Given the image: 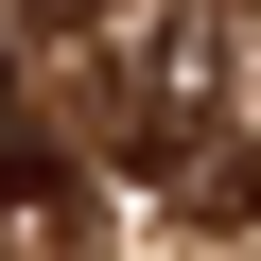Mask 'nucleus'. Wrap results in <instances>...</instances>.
<instances>
[{"instance_id":"f257e3e1","label":"nucleus","mask_w":261,"mask_h":261,"mask_svg":"<svg viewBox=\"0 0 261 261\" xmlns=\"http://www.w3.org/2000/svg\"><path fill=\"white\" fill-rule=\"evenodd\" d=\"M122 140H140V174H174V192L226 157V140H209V18H174V35L140 53V105H122Z\"/></svg>"},{"instance_id":"f03ea898","label":"nucleus","mask_w":261,"mask_h":261,"mask_svg":"<svg viewBox=\"0 0 261 261\" xmlns=\"http://www.w3.org/2000/svg\"><path fill=\"white\" fill-rule=\"evenodd\" d=\"M53 226H70V192H53V174H18V157H0V261H53Z\"/></svg>"},{"instance_id":"7ed1b4c3","label":"nucleus","mask_w":261,"mask_h":261,"mask_svg":"<svg viewBox=\"0 0 261 261\" xmlns=\"http://www.w3.org/2000/svg\"><path fill=\"white\" fill-rule=\"evenodd\" d=\"M0 105H18V70H0Z\"/></svg>"}]
</instances>
